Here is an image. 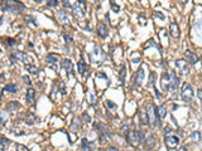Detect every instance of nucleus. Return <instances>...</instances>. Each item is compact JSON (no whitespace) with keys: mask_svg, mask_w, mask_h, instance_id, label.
Here are the masks:
<instances>
[{"mask_svg":"<svg viewBox=\"0 0 202 151\" xmlns=\"http://www.w3.org/2000/svg\"><path fill=\"white\" fill-rule=\"evenodd\" d=\"M34 101H35V91L32 87H29L27 89V102L29 105H33Z\"/></svg>","mask_w":202,"mask_h":151,"instance_id":"aec40b11","label":"nucleus"},{"mask_svg":"<svg viewBox=\"0 0 202 151\" xmlns=\"http://www.w3.org/2000/svg\"><path fill=\"white\" fill-rule=\"evenodd\" d=\"M139 118H140V123L142 125H144V126H148L150 123V121H149V116H148V113H145V112H139Z\"/></svg>","mask_w":202,"mask_h":151,"instance_id":"b1692460","label":"nucleus"},{"mask_svg":"<svg viewBox=\"0 0 202 151\" xmlns=\"http://www.w3.org/2000/svg\"><path fill=\"white\" fill-rule=\"evenodd\" d=\"M27 70H28V72L32 74V76H38L39 74V68L38 67H35V66H33V64H31V66H28L27 67Z\"/></svg>","mask_w":202,"mask_h":151,"instance_id":"c756f323","label":"nucleus"},{"mask_svg":"<svg viewBox=\"0 0 202 151\" xmlns=\"http://www.w3.org/2000/svg\"><path fill=\"white\" fill-rule=\"evenodd\" d=\"M25 121H27V123H28V125H33V123L37 121V117H35V115L31 113V115H28V117L25 118Z\"/></svg>","mask_w":202,"mask_h":151,"instance_id":"72a5a7b5","label":"nucleus"},{"mask_svg":"<svg viewBox=\"0 0 202 151\" xmlns=\"http://www.w3.org/2000/svg\"><path fill=\"white\" fill-rule=\"evenodd\" d=\"M106 105H107V107H109L110 109H113V111H115V109L117 108V106H116L114 102H111L110 100H107V101H106Z\"/></svg>","mask_w":202,"mask_h":151,"instance_id":"58836bf2","label":"nucleus"},{"mask_svg":"<svg viewBox=\"0 0 202 151\" xmlns=\"http://www.w3.org/2000/svg\"><path fill=\"white\" fill-rule=\"evenodd\" d=\"M176 64H177V68L179 70L182 76H187L190 73V66H188V62H186L184 59H177Z\"/></svg>","mask_w":202,"mask_h":151,"instance_id":"1a4fd4ad","label":"nucleus"},{"mask_svg":"<svg viewBox=\"0 0 202 151\" xmlns=\"http://www.w3.org/2000/svg\"><path fill=\"white\" fill-rule=\"evenodd\" d=\"M146 113L149 116V121H150V125L155 126L157 123V117H158V112H157V107L153 103H149L146 106Z\"/></svg>","mask_w":202,"mask_h":151,"instance_id":"0eeeda50","label":"nucleus"},{"mask_svg":"<svg viewBox=\"0 0 202 151\" xmlns=\"http://www.w3.org/2000/svg\"><path fill=\"white\" fill-rule=\"evenodd\" d=\"M61 3L64 5V8H67V9H72V5L70 4V0H61Z\"/></svg>","mask_w":202,"mask_h":151,"instance_id":"79ce46f5","label":"nucleus"},{"mask_svg":"<svg viewBox=\"0 0 202 151\" xmlns=\"http://www.w3.org/2000/svg\"><path fill=\"white\" fill-rule=\"evenodd\" d=\"M57 17H58V20L61 23H63V24H67V23L71 20V15L67 11H64V10H60L57 13Z\"/></svg>","mask_w":202,"mask_h":151,"instance_id":"4468645a","label":"nucleus"},{"mask_svg":"<svg viewBox=\"0 0 202 151\" xmlns=\"http://www.w3.org/2000/svg\"><path fill=\"white\" fill-rule=\"evenodd\" d=\"M25 20L28 22V23H32V24H33V26H37V23H35V20H34V18H33V17H28V15H27V17H25Z\"/></svg>","mask_w":202,"mask_h":151,"instance_id":"a19ab883","label":"nucleus"},{"mask_svg":"<svg viewBox=\"0 0 202 151\" xmlns=\"http://www.w3.org/2000/svg\"><path fill=\"white\" fill-rule=\"evenodd\" d=\"M197 94H198V98H200V100H202V89H201V88L197 91Z\"/></svg>","mask_w":202,"mask_h":151,"instance_id":"3c124183","label":"nucleus"},{"mask_svg":"<svg viewBox=\"0 0 202 151\" xmlns=\"http://www.w3.org/2000/svg\"><path fill=\"white\" fill-rule=\"evenodd\" d=\"M169 76H171V82H169V89L171 91H177L178 86H179V79L178 77L176 76L174 71H169Z\"/></svg>","mask_w":202,"mask_h":151,"instance_id":"f8f14e48","label":"nucleus"},{"mask_svg":"<svg viewBox=\"0 0 202 151\" xmlns=\"http://www.w3.org/2000/svg\"><path fill=\"white\" fill-rule=\"evenodd\" d=\"M138 2H142V0H138Z\"/></svg>","mask_w":202,"mask_h":151,"instance_id":"4d7b16f0","label":"nucleus"},{"mask_svg":"<svg viewBox=\"0 0 202 151\" xmlns=\"http://www.w3.org/2000/svg\"><path fill=\"white\" fill-rule=\"evenodd\" d=\"M95 126V130L100 133V141L101 142H105L106 140H109L111 137V132H110V129L107 127L105 123H100V122H95L93 123Z\"/></svg>","mask_w":202,"mask_h":151,"instance_id":"20e7f679","label":"nucleus"},{"mask_svg":"<svg viewBox=\"0 0 202 151\" xmlns=\"http://www.w3.org/2000/svg\"><path fill=\"white\" fill-rule=\"evenodd\" d=\"M125 73H126V68L123 64V67H121V71H120V79H121V83H123V85H125V77H126Z\"/></svg>","mask_w":202,"mask_h":151,"instance_id":"2f4dec72","label":"nucleus"},{"mask_svg":"<svg viewBox=\"0 0 202 151\" xmlns=\"http://www.w3.org/2000/svg\"><path fill=\"white\" fill-rule=\"evenodd\" d=\"M177 151H187V149H186L184 146H181V147H179V149H178Z\"/></svg>","mask_w":202,"mask_h":151,"instance_id":"5fc2aeb1","label":"nucleus"},{"mask_svg":"<svg viewBox=\"0 0 202 151\" xmlns=\"http://www.w3.org/2000/svg\"><path fill=\"white\" fill-rule=\"evenodd\" d=\"M47 4L51 8H56L58 6V0H47Z\"/></svg>","mask_w":202,"mask_h":151,"instance_id":"4c0bfd02","label":"nucleus"},{"mask_svg":"<svg viewBox=\"0 0 202 151\" xmlns=\"http://www.w3.org/2000/svg\"><path fill=\"white\" fill-rule=\"evenodd\" d=\"M77 67H78V72H80V74H81V76H85V74H86V72L89 71V67L85 64V62H84L82 59L78 61Z\"/></svg>","mask_w":202,"mask_h":151,"instance_id":"5701e85b","label":"nucleus"},{"mask_svg":"<svg viewBox=\"0 0 202 151\" xmlns=\"http://www.w3.org/2000/svg\"><path fill=\"white\" fill-rule=\"evenodd\" d=\"M143 79H144V70H143V68H139V70H138V73H137V76H135V82H134V86H137V87L142 86Z\"/></svg>","mask_w":202,"mask_h":151,"instance_id":"a211bd4d","label":"nucleus"},{"mask_svg":"<svg viewBox=\"0 0 202 151\" xmlns=\"http://www.w3.org/2000/svg\"><path fill=\"white\" fill-rule=\"evenodd\" d=\"M82 117H84V118H85L87 122H91V117L87 115V112H84V113H82Z\"/></svg>","mask_w":202,"mask_h":151,"instance_id":"de8ad7c7","label":"nucleus"},{"mask_svg":"<svg viewBox=\"0 0 202 151\" xmlns=\"http://www.w3.org/2000/svg\"><path fill=\"white\" fill-rule=\"evenodd\" d=\"M106 151H119V150L116 147H114V146H109V147L106 149Z\"/></svg>","mask_w":202,"mask_h":151,"instance_id":"8fccbe9b","label":"nucleus"},{"mask_svg":"<svg viewBox=\"0 0 202 151\" xmlns=\"http://www.w3.org/2000/svg\"><path fill=\"white\" fill-rule=\"evenodd\" d=\"M111 9H113V10L115 11V13H117V11L120 10V8H119V6H117V5L115 4V3H111Z\"/></svg>","mask_w":202,"mask_h":151,"instance_id":"49530a36","label":"nucleus"},{"mask_svg":"<svg viewBox=\"0 0 202 151\" xmlns=\"http://www.w3.org/2000/svg\"><path fill=\"white\" fill-rule=\"evenodd\" d=\"M62 35H63V38H64V40H66V43L68 44V46L73 44V39H72V37H71L70 34H67V33H63Z\"/></svg>","mask_w":202,"mask_h":151,"instance_id":"f704fd0d","label":"nucleus"},{"mask_svg":"<svg viewBox=\"0 0 202 151\" xmlns=\"http://www.w3.org/2000/svg\"><path fill=\"white\" fill-rule=\"evenodd\" d=\"M179 2H181L182 4H186V3H187V0H179Z\"/></svg>","mask_w":202,"mask_h":151,"instance_id":"6e6d98bb","label":"nucleus"},{"mask_svg":"<svg viewBox=\"0 0 202 151\" xmlns=\"http://www.w3.org/2000/svg\"><path fill=\"white\" fill-rule=\"evenodd\" d=\"M23 81H24V82H25V83L28 85V86H32V82H31V79H29V77H28V76H24V77H23Z\"/></svg>","mask_w":202,"mask_h":151,"instance_id":"c03bdc74","label":"nucleus"},{"mask_svg":"<svg viewBox=\"0 0 202 151\" xmlns=\"http://www.w3.org/2000/svg\"><path fill=\"white\" fill-rule=\"evenodd\" d=\"M169 33L173 38H178L179 37V28L176 23H171L169 25Z\"/></svg>","mask_w":202,"mask_h":151,"instance_id":"412c9836","label":"nucleus"},{"mask_svg":"<svg viewBox=\"0 0 202 151\" xmlns=\"http://www.w3.org/2000/svg\"><path fill=\"white\" fill-rule=\"evenodd\" d=\"M46 61L48 63H56L57 62V57L55 56V54H48V56H46Z\"/></svg>","mask_w":202,"mask_h":151,"instance_id":"c9c22d12","label":"nucleus"},{"mask_svg":"<svg viewBox=\"0 0 202 151\" xmlns=\"http://www.w3.org/2000/svg\"><path fill=\"white\" fill-rule=\"evenodd\" d=\"M191 140H192L193 142H198V141L201 140V133H200L198 131L192 132V133H191Z\"/></svg>","mask_w":202,"mask_h":151,"instance_id":"473e14b6","label":"nucleus"},{"mask_svg":"<svg viewBox=\"0 0 202 151\" xmlns=\"http://www.w3.org/2000/svg\"><path fill=\"white\" fill-rule=\"evenodd\" d=\"M139 20H140V22L143 20V22L145 23V20H146V19H145V17H144V14H140V17H139Z\"/></svg>","mask_w":202,"mask_h":151,"instance_id":"603ef678","label":"nucleus"},{"mask_svg":"<svg viewBox=\"0 0 202 151\" xmlns=\"http://www.w3.org/2000/svg\"><path fill=\"white\" fill-rule=\"evenodd\" d=\"M155 79H157V74H155V72H152L150 73V79H149V86L150 87H155L154 85H155Z\"/></svg>","mask_w":202,"mask_h":151,"instance_id":"e433bc0d","label":"nucleus"},{"mask_svg":"<svg viewBox=\"0 0 202 151\" xmlns=\"http://www.w3.org/2000/svg\"><path fill=\"white\" fill-rule=\"evenodd\" d=\"M61 66L63 70H66L67 74H68L70 77H73L75 76V72H73V64L70 59H62L61 61Z\"/></svg>","mask_w":202,"mask_h":151,"instance_id":"9b49d317","label":"nucleus"},{"mask_svg":"<svg viewBox=\"0 0 202 151\" xmlns=\"http://www.w3.org/2000/svg\"><path fill=\"white\" fill-rule=\"evenodd\" d=\"M169 82H171L169 72L168 73H163V76H162V81H160V85H162V88H163L164 91H169Z\"/></svg>","mask_w":202,"mask_h":151,"instance_id":"2eb2a0df","label":"nucleus"},{"mask_svg":"<svg viewBox=\"0 0 202 151\" xmlns=\"http://www.w3.org/2000/svg\"><path fill=\"white\" fill-rule=\"evenodd\" d=\"M6 43L9 44V47H13V46H15V40L11 38H6Z\"/></svg>","mask_w":202,"mask_h":151,"instance_id":"37998d69","label":"nucleus"},{"mask_svg":"<svg viewBox=\"0 0 202 151\" xmlns=\"http://www.w3.org/2000/svg\"><path fill=\"white\" fill-rule=\"evenodd\" d=\"M82 129V118H81L80 116H75L72 122H71V131L76 132L78 130Z\"/></svg>","mask_w":202,"mask_h":151,"instance_id":"ddd939ff","label":"nucleus"},{"mask_svg":"<svg viewBox=\"0 0 202 151\" xmlns=\"http://www.w3.org/2000/svg\"><path fill=\"white\" fill-rule=\"evenodd\" d=\"M19 107H20V105H19V102H17V101H11V102H9L8 103V111H17V109H19Z\"/></svg>","mask_w":202,"mask_h":151,"instance_id":"cd10ccee","label":"nucleus"},{"mask_svg":"<svg viewBox=\"0 0 202 151\" xmlns=\"http://www.w3.org/2000/svg\"><path fill=\"white\" fill-rule=\"evenodd\" d=\"M35 2H39V0H35Z\"/></svg>","mask_w":202,"mask_h":151,"instance_id":"13d9d810","label":"nucleus"},{"mask_svg":"<svg viewBox=\"0 0 202 151\" xmlns=\"http://www.w3.org/2000/svg\"><path fill=\"white\" fill-rule=\"evenodd\" d=\"M37 85H38V88H39V89H40V88H43V83H42V82H38Z\"/></svg>","mask_w":202,"mask_h":151,"instance_id":"864d4df0","label":"nucleus"},{"mask_svg":"<svg viewBox=\"0 0 202 151\" xmlns=\"http://www.w3.org/2000/svg\"><path fill=\"white\" fill-rule=\"evenodd\" d=\"M157 112H158V116L163 120L166 116H167V109H166V106H163V105H160V106H158L157 107Z\"/></svg>","mask_w":202,"mask_h":151,"instance_id":"a878e982","label":"nucleus"},{"mask_svg":"<svg viewBox=\"0 0 202 151\" xmlns=\"http://www.w3.org/2000/svg\"><path fill=\"white\" fill-rule=\"evenodd\" d=\"M2 9L4 11L11 13V14H19L25 10V6L18 0H3Z\"/></svg>","mask_w":202,"mask_h":151,"instance_id":"f257e3e1","label":"nucleus"},{"mask_svg":"<svg viewBox=\"0 0 202 151\" xmlns=\"http://www.w3.org/2000/svg\"><path fill=\"white\" fill-rule=\"evenodd\" d=\"M192 97H193V89L190 86V83L184 82L182 85V89H181V98L183 102H191Z\"/></svg>","mask_w":202,"mask_h":151,"instance_id":"39448f33","label":"nucleus"},{"mask_svg":"<svg viewBox=\"0 0 202 151\" xmlns=\"http://www.w3.org/2000/svg\"><path fill=\"white\" fill-rule=\"evenodd\" d=\"M164 132H166V135H169V133H172V130H171V127H169V126H166V127H164Z\"/></svg>","mask_w":202,"mask_h":151,"instance_id":"09e8293b","label":"nucleus"},{"mask_svg":"<svg viewBox=\"0 0 202 151\" xmlns=\"http://www.w3.org/2000/svg\"><path fill=\"white\" fill-rule=\"evenodd\" d=\"M0 146H2V149H0V151H5V147L8 146V145H10L11 144V141L10 140H8L5 136H2V139H0Z\"/></svg>","mask_w":202,"mask_h":151,"instance_id":"c85d7f7f","label":"nucleus"},{"mask_svg":"<svg viewBox=\"0 0 202 151\" xmlns=\"http://www.w3.org/2000/svg\"><path fill=\"white\" fill-rule=\"evenodd\" d=\"M149 47H155L160 53L162 52H163V49H162V47L160 46H158V44H155V42H154V40L153 39H149V40H148V42L144 44V49H146V48H149Z\"/></svg>","mask_w":202,"mask_h":151,"instance_id":"393cba45","label":"nucleus"},{"mask_svg":"<svg viewBox=\"0 0 202 151\" xmlns=\"http://www.w3.org/2000/svg\"><path fill=\"white\" fill-rule=\"evenodd\" d=\"M81 144H82V146H81V149H80V151H92L93 150V144H90L89 141H87V139H82L81 140Z\"/></svg>","mask_w":202,"mask_h":151,"instance_id":"4be33fe9","label":"nucleus"},{"mask_svg":"<svg viewBox=\"0 0 202 151\" xmlns=\"http://www.w3.org/2000/svg\"><path fill=\"white\" fill-rule=\"evenodd\" d=\"M126 140L128 144L133 147H138L140 142L145 141V137H144V132L142 130H133L126 135Z\"/></svg>","mask_w":202,"mask_h":151,"instance_id":"f03ea898","label":"nucleus"},{"mask_svg":"<svg viewBox=\"0 0 202 151\" xmlns=\"http://www.w3.org/2000/svg\"><path fill=\"white\" fill-rule=\"evenodd\" d=\"M144 144H145L146 149H153V147L155 146V137H154V135H152V133L148 135V136L145 137Z\"/></svg>","mask_w":202,"mask_h":151,"instance_id":"6ab92c4d","label":"nucleus"},{"mask_svg":"<svg viewBox=\"0 0 202 151\" xmlns=\"http://www.w3.org/2000/svg\"><path fill=\"white\" fill-rule=\"evenodd\" d=\"M130 125H131V120H130V118H129V120H126V121H124L123 126H121V132H124L125 135H128V133L130 132V131H129Z\"/></svg>","mask_w":202,"mask_h":151,"instance_id":"bb28decb","label":"nucleus"},{"mask_svg":"<svg viewBox=\"0 0 202 151\" xmlns=\"http://www.w3.org/2000/svg\"><path fill=\"white\" fill-rule=\"evenodd\" d=\"M85 9L81 6L78 3H75L72 5V13H73V15L77 18V19H84L85 18Z\"/></svg>","mask_w":202,"mask_h":151,"instance_id":"9d476101","label":"nucleus"},{"mask_svg":"<svg viewBox=\"0 0 202 151\" xmlns=\"http://www.w3.org/2000/svg\"><path fill=\"white\" fill-rule=\"evenodd\" d=\"M90 62L92 63V64H95V66H99V64H101L104 61H105V53H104V50L101 49V47L100 46H97V44H93L92 46V50L90 52Z\"/></svg>","mask_w":202,"mask_h":151,"instance_id":"7ed1b4c3","label":"nucleus"},{"mask_svg":"<svg viewBox=\"0 0 202 151\" xmlns=\"http://www.w3.org/2000/svg\"><path fill=\"white\" fill-rule=\"evenodd\" d=\"M77 3H78L81 6H82L85 10H86V0H77Z\"/></svg>","mask_w":202,"mask_h":151,"instance_id":"a18cd8bd","label":"nucleus"},{"mask_svg":"<svg viewBox=\"0 0 202 151\" xmlns=\"http://www.w3.org/2000/svg\"><path fill=\"white\" fill-rule=\"evenodd\" d=\"M97 33H99V35L102 39H105L107 35H109V30H107L106 25L104 23H99V25H97Z\"/></svg>","mask_w":202,"mask_h":151,"instance_id":"f3484780","label":"nucleus"},{"mask_svg":"<svg viewBox=\"0 0 202 151\" xmlns=\"http://www.w3.org/2000/svg\"><path fill=\"white\" fill-rule=\"evenodd\" d=\"M10 61L11 63L14 64L15 62H22V63H31V58L27 56L24 52H20V50H15L10 54Z\"/></svg>","mask_w":202,"mask_h":151,"instance_id":"423d86ee","label":"nucleus"},{"mask_svg":"<svg viewBox=\"0 0 202 151\" xmlns=\"http://www.w3.org/2000/svg\"><path fill=\"white\" fill-rule=\"evenodd\" d=\"M164 142H166V145H167L169 149H173V147H177V146H178V144H179V139H178L177 136H174V135L169 133V135H166Z\"/></svg>","mask_w":202,"mask_h":151,"instance_id":"6e6552de","label":"nucleus"},{"mask_svg":"<svg viewBox=\"0 0 202 151\" xmlns=\"http://www.w3.org/2000/svg\"><path fill=\"white\" fill-rule=\"evenodd\" d=\"M153 14H154L155 18H158V19H160V20H164V19H166L164 14H163V13H160V11H154Z\"/></svg>","mask_w":202,"mask_h":151,"instance_id":"ea45409f","label":"nucleus"},{"mask_svg":"<svg viewBox=\"0 0 202 151\" xmlns=\"http://www.w3.org/2000/svg\"><path fill=\"white\" fill-rule=\"evenodd\" d=\"M4 91L10 92V93H17L18 92V88H17L15 85H6V86H4Z\"/></svg>","mask_w":202,"mask_h":151,"instance_id":"7c9ffc66","label":"nucleus"},{"mask_svg":"<svg viewBox=\"0 0 202 151\" xmlns=\"http://www.w3.org/2000/svg\"><path fill=\"white\" fill-rule=\"evenodd\" d=\"M184 58H186V61L190 63V64H195V63H197V61H198L197 56H196L193 52H191V50H186V52H184Z\"/></svg>","mask_w":202,"mask_h":151,"instance_id":"dca6fc26","label":"nucleus"}]
</instances>
